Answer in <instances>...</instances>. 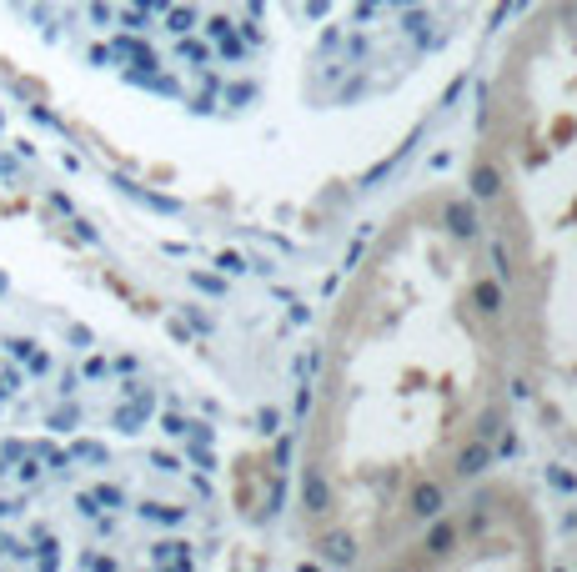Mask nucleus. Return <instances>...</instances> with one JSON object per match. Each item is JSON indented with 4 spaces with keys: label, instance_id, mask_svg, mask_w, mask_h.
Listing matches in <instances>:
<instances>
[{
    "label": "nucleus",
    "instance_id": "obj_3",
    "mask_svg": "<svg viewBox=\"0 0 577 572\" xmlns=\"http://www.w3.org/2000/svg\"><path fill=\"white\" fill-rule=\"evenodd\" d=\"M547 522L517 482H467L387 567H542Z\"/></svg>",
    "mask_w": 577,
    "mask_h": 572
},
{
    "label": "nucleus",
    "instance_id": "obj_2",
    "mask_svg": "<svg viewBox=\"0 0 577 572\" xmlns=\"http://www.w3.org/2000/svg\"><path fill=\"white\" fill-rule=\"evenodd\" d=\"M467 191L507 286L517 387L577 452V0H537L502 41Z\"/></svg>",
    "mask_w": 577,
    "mask_h": 572
},
{
    "label": "nucleus",
    "instance_id": "obj_1",
    "mask_svg": "<svg viewBox=\"0 0 577 572\" xmlns=\"http://www.w3.org/2000/svg\"><path fill=\"white\" fill-rule=\"evenodd\" d=\"M512 327L472 191L422 186L387 211L332 307L312 377L297 532L322 562L387 567L512 422Z\"/></svg>",
    "mask_w": 577,
    "mask_h": 572
}]
</instances>
